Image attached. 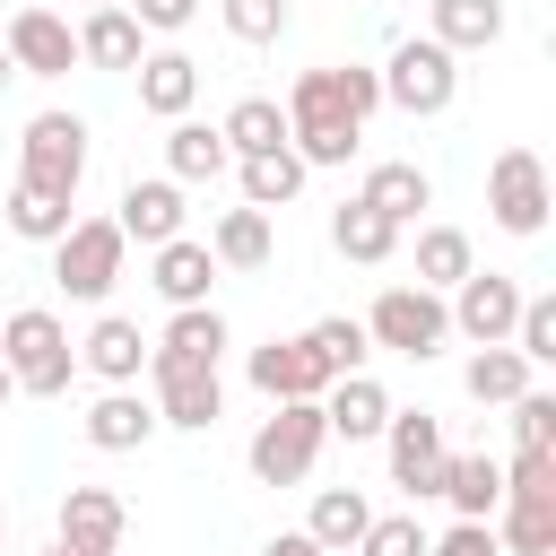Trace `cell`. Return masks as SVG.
<instances>
[{
  "instance_id": "1",
  "label": "cell",
  "mask_w": 556,
  "mask_h": 556,
  "mask_svg": "<svg viewBox=\"0 0 556 556\" xmlns=\"http://www.w3.org/2000/svg\"><path fill=\"white\" fill-rule=\"evenodd\" d=\"M0 365H9V382L26 400H61L70 374H78V339H70V321L52 304H17L0 321Z\"/></svg>"
},
{
  "instance_id": "2",
  "label": "cell",
  "mask_w": 556,
  "mask_h": 556,
  "mask_svg": "<svg viewBox=\"0 0 556 556\" xmlns=\"http://www.w3.org/2000/svg\"><path fill=\"white\" fill-rule=\"evenodd\" d=\"M278 113H287V139L295 130H365L382 113V78L356 70V61H321V70H295Z\"/></svg>"
},
{
  "instance_id": "3",
  "label": "cell",
  "mask_w": 556,
  "mask_h": 556,
  "mask_svg": "<svg viewBox=\"0 0 556 556\" xmlns=\"http://www.w3.org/2000/svg\"><path fill=\"white\" fill-rule=\"evenodd\" d=\"M321 443H330V426H321V400H278V408L252 426V443H243V469H252L261 486H304V478H313V460H321Z\"/></svg>"
},
{
  "instance_id": "4",
  "label": "cell",
  "mask_w": 556,
  "mask_h": 556,
  "mask_svg": "<svg viewBox=\"0 0 556 556\" xmlns=\"http://www.w3.org/2000/svg\"><path fill=\"white\" fill-rule=\"evenodd\" d=\"M365 339H374V348H391V356H408V365H426V356H443V348H452V313H443V295H434V287L400 278V287H382V295H374Z\"/></svg>"
},
{
  "instance_id": "5",
  "label": "cell",
  "mask_w": 556,
  "mask_h": 556,
  "mask_svg": "<svg viewBox=\"0 0 556 556\" xmlns=\"http://www.w3.org/2000/svg\"><path fill=\"white\" fill-rule=\"evenodd\" d=\"M374 78H382V104H400L408 122H434V113H452V96H460V61H452L434 35L391 43V61H382Z\"/></svg>"
},
{
  "instance_id": "6",
  "label": "cell",
  "mask_w": 556,
  "mask_h": 556,
  "mask_svg": "<svg viewBox=\"0 0 556 556\" xmlns=\"http://www.w3.org/2000/svg\"><path fill=\"white\" fill-rule=\"evenodd\" d=\"M122 226L113 217H70V235L52 243V287L70 295V304H104L113 295V278H122Z\"/></svg>"
},
{
  "instance_id": "7",
  "label": "cell",
  "mask_w": 556,
  "mask_h": 556,
  "mask_svg": "<svg viewBox=\"0 0 556 556\" xmlns=\"http://www.w3.org/2000/svg\"><path fill=\"white\" fill-rule=\"evenodd\" d=\"M17 182L52 191V200H78V182H87V122L78 113H35L26 139H17Z\"/></svg>"
},
{
  "instance_id": "8",
  "label": "cell",
  "mask_w": 556,
  "mask_h": 556,
  "mask_svg": "<svg viewBox=\"0 0 556 556\" xmlns=\"http://www.w3.org/2000/svg\"><path fill=\"white\" fill-rule=\"evenodd\" d=\"M382 460H391V486H400L408 504H426V495L443 486V460H452L443 417H434V408H391V426H382Z\"/></svg>"
},
{
  "instance_id": "9",
  "label": "cell",
  "mask_w": 556,
  "mask_h": 556,
  "mask_svg": "<svg viewBox=\"0 0 556 556\" xmlns=\"http://www.w3.org/2000/svg\"><path fill=\"white\" fill-rule=\"evenodd\" d=\"M547 208H556V191H547L539 148H504V156L486 165V217H495L504 235H547Z\"/></svg>"
},
{
  "instance_id": "10",
  "label": "cell",
  "mask_w": 556,
  "mask_h": 556,
  "mask_svg": "<svg viewBox=\"0 0 556 556\" xmlns=\"http://www.w3.org/2000/svg\"><path fill=\"white\" fill-rule=\"evenodd\" d=\"M443 313H452V339H469V348H504L513 321H521V278H504V269H469V278L443 295Z\"/></svg>"
},
{
  "instance_id": "11",
  "label": "cell",
  "mask_w": 556,
  "mask_h": 556,
  "mask_svg": "<svg viewBox=\"0 0 556 556\" xmlns=\"http://www.w3.org/2000/svg\"><path fill=\"white\" fill-rule=\"evenodd\" d=\"M0 52H9L17 78H70V70H78V26L52 17V9H9Z\"/></svg>"
},
{
  "instance_id": "12",
  "label": "cell",
  "mask_w": 556,
  "mask_h": 556,
  "mask_svg": "<svg viewBox=\"0 0 556 556\" xmlns=\"http://www.w3.org/2000/svg\"><path fill=\"white\" fill-rule=\"evenodd\" d=\"M148 382H156V426L208 434V426L226 417V382H217V365H165V356H148Z\"/></svg>"
},
{
  "instance_id": "13",
  "label": "cell",
  "mask_w": 556,
  "mask_h": 556,
  "mask_svg": "<svg viewBox=\"0 0 556 556\" xmlns=\"http://www.w3.org/2000/svg\"><path fill=\"white\" fill-rule=\"evenodd\" d=\"M122 530H130V513H122L113 486H61V504H52V547H70V556H113Z\"/></svg>"
},
{
  "instance_id": "14",
  "label": "cell",
  "mask_w": 556,
  "mask_h": 556,
  "mask_svg": "<svg viewBox=\"0 0 556 556\" xmlns=\"http://www.w3.org/2000/svg\"><path fill=\"white\" fill-rule=\"evenodd\" d=\"M252 391L278 408V400H321L330 391V374H321V356L304 348V339H269V348H252Z\"/></svg>"
},
{
  "instance_id": "15",
  "label": "cell",
  "mask_w": 556,
  "mask_h": 556,
  "mask_svg": "<svg viewBox=\"0 0 556 556\" xmlns=\"http://www.w3.org/2000/svg\"><path fill=\"white\" fill-rule=\"evenodd\" d=\"M113 226H122V243H174L182 235V182H165V174H148V182H130L122 191V208H113Z\"/></svg>"
},
{
  "instance_id": "16",
  "label": "cell",
  "mask_w": 556,
  "mask_h": 556,
  "mask_svg": "<svg viewBox=\"0 0 556 556\" xmlns=\"http://www.w3.org/2000/svg\"><path fill=\"white\" fill-rule=\"evenodd\" d=\"M78 365L104 382V391H130L139 374H148V339H139V321H122V313H104L87 339H78Z\"/></svg>"
},
{
  "instance_id": "17",
  "label": "cell",
  "mask_w": 556,
  "mask_h": 556,
  "mask_svg": "<svg viewBox=\"0 0 556 556\" xmlns=\"http://www.w3.org/2000/svg\"><path fill=\"white\" fill-rule=\"evenodd\" d=\"M321 426L348 434V443H382V426H391V391H382L374 374H339V382L321 391Z\"/></svg>"
},
{
  "instance_id": "18",
  "label": "cell",
  "mask_w": 556,
  "mask_h": 556,
  "mask_svg": "<svg viewBox=\"0 0 556 556\" xmlns=\"http://www.w3.org/2000/svg\"><path fill=\"white\" fill-rule=\"evenodd\" d=\"M374 217H391V226H408V217H426L434 208V174L417 165V156H382L374 174H365V191H356Z\"/></svg>"
},
{
  "instance_id": "19",
  "label": "cell",
  "mask_w": 556,
  "mask_h": 556,
  "mask_svg": "<svg viewBox=\"0 0 556 556\" xmlns=\"http://www.w3.org/2000/svg\"><path fill=\"white\" fill-rule=\"evenodd\" d=\"M148 287L182 313V304H208V287H217V261H208V243H191V235H174V243H156L148 252Z\"/></svg>"
},
{
  "instance_id": "20",
  "label": "cell",
  "mask_w": 556,
  "mask_h": 556,
  "mask_svg": "<svg viewBox=\"0 0 556 556\" xmlns=\"http://www.w3.org/2000/svg\"><path fill=\"white\" fill-rule=\"evenodd\" d=\"M434 495L452 504V521H495V504H504V460H495V452H452Z\"/></svg>"
},
{
  "instance_id": "21",
  "label": "cell",
  "mask_w": 556,
  "mask_h": 556,
  "mask_svg": "<svg viewBox=\"0 0 556 556\" xmlns=\"http://www.w3.org/2000/svg\"><path fill=\"white\" fill-rule=\"evenodd\" d=\"M78 61L87 70H139L148 61V35H139V17L113 0V9H87L78 17Z\"/></svg>"
},
{
  "instance_id": "22",
  "label": "cell",
  "mask_w": 556,
  "mask_h": 556,
  "mask_svg": "<svg viewBox=\"0 0 556 556\" xmlns=\"http://www.w3.org/2000/svg\"><path fill=\"white\" fill-rule=\"evenodd\" d=\"M130 78H139V104H148L156 122H182V113L200 104V61H191V52H174V43H165V52H148Z\"/></svg>"
},
{
  "instance_id": "23",
  "label": "cell",
  "mask_w": 556,
  "mask_h": 556,
  "mask_svg": "<svg viewBox=\"0 0 556 556\" xmlns=\"http://www.w3.org/2000/svg\"><path fill=\"white\" fill-rule=\"evenodd\" d=\"M148 356H165V365H217V356H226V313H217V304H182V313L148 339Z\"/></svg>"
},
{
  "instance_id": "24",
  "label": "cell",
  "mask_w": 556,
  "mask_h": 556,
  "mask_svg": "<svg viewBox=\"0 0 556 556\" xmlns=\"http://www.w3.org/2000/svg\"><path fill=\"white\" fill-rule=\"evenodd\" d=\"M156 434V400H139V382L130 391H96V408H87V443L96 452H139Z\"/></svg>"
},
{
  "instance_id": "25",
  "label": "cell",
  "mask_w": 556,
  "mask_h": 556,
  "mask_svg": "<svg viewBox=\"0 0 556 556\" xmlns=\"http://www.w3.org/2000/svg\"><path fill=\"white\" fill-rule=\"evenodd\" d=\"M365 521H374L365 486H321V495H313V513H304V539H313L321 556H356Z\"/></svg>"
},
{
  "instance_id": "26",
  "label": "cell",
  "mask_w": 556,
  "mask_h": 556,
  "mask_svg": "<svg viewBox=\"0 0 556 556\" xmlns=\"http://www.w3.org/2000/svg\"><path fill=\"white\" fill-rule=\"evenodd\" d=\"M426 35L460 61V52H486L504 35V0H426Z\"/></svg>"
},
{
  "instance_id": "27",
  "label": "cell",
  "mask_w": 556,
  "mask_h": 556,
  "mask_svg": "<svg viewBox=\"0 0 556 556\" xmlns=\"http://www.w3.org/2000/svg\"><path fill=\"white\" fill-rule=\"evenodd\" d=\"M330 252H339V261H356V269H382V261L400 252V226H391V217H374L365 200H339V208H330Z\"/></svg>"
},
{
  "instance_id": "28",
  "label": "cell",
  "mask_w": 556,
  "mask_h": 556,
  "mask_svg": "<svg viewBox=\"0 0 556 556\" xmlns=\"http://www.w3.org/2000/svg\"><path fill=\"white\" fill-rule=\"evenodd\" d=\"M235 156H226V139H217V122H174L165 130V182H217Z\"/></svg>"
},
{
  "instance_id": "29",
  "label": "cell",
  "mask_w": 556,
  "mask_h": 556,
  "mask_svg": "<svg viewBox=\"0 0 556 556\" xmlns=\"http://www.w3.org/2000/svg\"><path fill=\"white\" fill-rule=\"evenodd\" d=\"M235 182H243V208L278 217V208L304 191V156H295V148H269V156H235Z\"/></svg>"
},
{
  "instance_id": "30",
  "label": "cell",
  "mask_w": 556,
  "mask_h": 556,
  "mask_svg": "<svg viewBox=\"0 0 556 556\" xmlns=\"http://www.w3.org/2000/svg\"><path fill=\"white\" fill-rule=\"evenodd\" d=\"M217 139H226V156H269V148H287V113H278V96H235L226 122H217Z\"/></svg>"
},
{
  "instance_id": "31",
  "label": "cell",
  "mask_w": 556,
  "mask_h": 556,
  "mask_svg": "<svg viewBox=\"0 0 556 556\" xmlns=\"http://www.w3.org/2000/svg\"><path fill=\"white\" fill-rule=\"evenodd\" d=\"M0 217H9L17 243H43V252H52V243L70 235V217H78V200H52V191H35V182H9Z\"/></svg>"
},
{
  "instance_id": "32",
  "label": "cell",
  "mask_w": 556,
  "mask_h": 556,
  "mask_svg": "<svg viewBox=\"0 0 556 556\" xmlns=\"http://www.w3.org/2000/svg\"><path fill=\"white\" fill-rule=\"evenodd\" d=\"M269 252H278V235H269L261 208H226V217L208 226V261H217V269H269Z\"/></svg>"
},
{
  "instance_id": "33",
  "label": "cell",
  "mask_w": 556,
  "mask_h": 556,
  "mask_svg": "<svg viewBox=\"0 0 556 556\" xmlns=\"http://www.w3.org/2000/svg\"><path fill=\"white\" fill-rule=\"evenodd\" d=\"M469 269H478V243H469L460 226H417V287L452 295V287H460Z\"/></svg>"
},
{
  "instance_id": "34",
  "label": "cell",
  "mask_w": 556,
  "mask_h": 556,
  "mask_svg": "<svg viewBox=\"0 0 556 556\" xmlns=\"http://www.w3.org/2000/svg\"><path fill=\"white\" fill-rule=\"evenodd\" d=\"M460 391H469L478 408H513V400L530 391V365H521L513 348H478V356L460 365Z\"/></svg>"
},
{
  "instance_id": "35",
  "label": "cell",
  "mask_w": 556,
  "mask_h": 556,
  "mask_svg": "<svg viewBox=\"0 0 556 556\" xmlns=\"http://www.w3.org/2000/svg\"><path fill=\"white\" fill-rule=\"evenodd\" d=\"M304 348L321 356V374L339 382V374H365V356H374V339H365V321L356 313H321L313 330H304Z\"/></svg>"
},
{
  "instance_id": "36",
  "label": "cell",
  "mask_w": 556,
  "mask_h": 556,
  "mask_svg": "<svg viewBox=\"0 0 556 556\" xmlns=\"http://www.w3.org/2000/svg\"><path fill=\"white\" fill-rule=\"evenodd\" d=\"M530 374L539 365H556V295H521V321H513V339H504Z\"/></svg>"
},
{
  "instance_id": "37",
  "label": "cell",
  "mask_w": 556,
  "mask_h": 556,
  "mask_svg": "<svg viewBox=\"0 0 556 556\" xmlns=\"http://www.w3.org/2000/svg\"><path fill=\"white\" fill-rule=\"evenodd\" d=\"M217 17H226V35H235V43H278V35L295 26V9H287V0H217Z\"/></svg>"
},
{
  "instance_id": "38",
  "label": "cell",
  "mask_w": 556,
  "mask_h": 556,
  "mask_svg": "<svg viewBox=\"0 0 556 556\" xmlns=\"http://www.w3.org/2000/svg\"><path fill=\"white\" fill-rule=\"evenodd\" d=\"M426 539H434V530H426L417 513H374L365 539H356V556H426Z\"/></svg>"
},
{
  "instance_id": "39",
  "label": "cell",
  "mask_w": 556,
  "mask_h": 556,
  "mask_svg": "<svg viewBox=\"0 0 556 556\" xmlns=\"http://www.w3.org/2000/svg\"><path fill=\"white\" fill-rule=\"evenodd\" d=\"M513 452H556V400L539 382L513 400Z\"/></svg>"
},
{
  "instance_id": "40",
  "label": "cell",
  "mask_w": 556,
  "mask_h": 556,
  "mask_svg": "<svg viewBox=\"0 0 556 556\" xmlns=\"http://www.w3.org/2000/svg\"><path fill=\"white\" fill-rule=\"evenodd\" d=\"M356 139H365V130H295L287 148H295V156H304V174H313V165H348V156H356Z\"/></svg>"
},
{
  "instance_id": "41",
  "label": "cell",
  "mask_w": 556,
  "mask_h": 556,
  "mask_svg": "<svg viewBox=\"0 0 556 556\" xmlns=\"http://www.w3.org/2000/svg\"><path fill=\"white\" fill-rule=\"evenodd\" d=\"M122 9L139 17V35H182L200 17V0H122Z\"/></svg>"
},
{
  "instance_id": "42",
  "label": "cell",
  "mask_w": 556,
  "mask_h": 556,
  "mask_svg": "<svg viewBox=\"0 0 556 556\" xmlns=\"http://www.w3.org/2000/svg\"><path fill=\"white\" fill-rule=\"evenodd\" d=\"M426 556H504V547H495V530H486V521H452V530H434V539H426Z\"/></svg>"
},
{
  "instance_id": "43",
  "label": "cell",
  "mask_w": 556,
  "mask_h": 556,
  "mask_svg": "<svg viewBox=\"0 0 556 556\" xmlns=\"http://www.w3.org/2000/svg\"><path fill=\"white\" fill-rule=\"evenodd\" d=\"M261 556H321V547H313V539H304V530H278V539H269V547H261Z\"/></svg>"
},
{
  "instance_id": "44",
  "label": "cell",
  "mask_w": 556,
  "mask_h": 556,
  "mask_svg": "<svg viewBox=\"0 0 556 556\" xmlns=\"http://www.w3.org/2000/svg\"><path fill=\"white\" fill-rule=\"evenodd\" d=\"M9 400H17V382H9V365H0V408H9Z\"/></svg>"
},
{
  "instance_id": "45",
  "label": "cell",
  "mask_w": 556,
  "mask_h": 556,
  "mask_svg": "<svg viewBox=\"0 0 556 556\" xmlns=\"http://www.w3.org/2000/svg\"><path fill=\"white\" fill-rule=\"evenodd\" d=\"M0 78H17V70H9V52H0Z\"/></svg>"
},
{
  "instance_id": "46",
  "label": "cell",
  "mask_w": 556,
  "mask_h": 556,
  "mask_svg": "<svg viewBox=\"0 0 556 556\" xmlns=\"http://www.w3.org/2000/svg\"><path fill=\"white\" fill-rule=\"evenodd\" d=\"M0 539H9V504H0Z\"/></svg>"
},
{
  "instance_id": "47",
  "label": "cell",
  "mask_w": 556,
  "mask_h": 556,
  "mask_svg": "<svg viewBox=\"0 0 556 556\" xmlns=\"http://www.w3.org/2000/svg\"><path fill=\"white\" fill-rule=\"evenodd\" d=\"M43 556H70V547H43Z\"/></svg>"
},
{
  "instance_id": "48",
  "label": "cell",
  "mask_w": 556,
  "mask_h": 556,
  "mask_svg": "<svg viewBox=\"0 0 556 556\" xmlns=\"http://www.w3.org/2000/svg\"><path fill=\"white\" fill-rule=\"evenodd\" d=\"M87 9H113V0H87Z\"/></svg>"
}]
</instances>
